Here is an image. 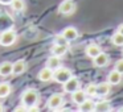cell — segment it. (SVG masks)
<instances>
[{
	"label": "cell",
	"mask_w": 123,
	"mask_h": 112,
	"mask_svg": "<svg viewBox=\"0 0 123 112\" xmlns=\"http://www.w3.org/2000/svg\"><path fill=\"white\" fill-rule=\"evenodd\" d=\"M38 92L36 90H33V88H28V90H25L24 92H23L21 95V103L23 106H25L27 108H29V107L32 106H36L38 101Z\"/></svg>",
	"instance_id": "cell-1"
},
{
	"label": "cell",
	"mask_w": 123,
	"mask_h": 112,
	"mask_svg": "<svg viewBox=\"0 0 123 112\" xmlns=\"http://www.w3.org/2000/svg\"><path fill=\"white\" fill-rule=\"evenodd\" d=\"M72 77H73L72 71H70L69 69H66V67H62V66L58 67L57 70H54V73H53V79L56 80L57 83H61V84H64V83Z\"/></svg>",
	"instance_id": "cell-2"
},
{
	"label": "cell",
	"mask_w": 123,
	"mask_h": 112,
	"mask_svg": "<svg viewBox=\"0 0 123 112\" xmlns=\"http://www.w3.org/2000/svg\"><path fill=\"white\" fill-rule=\"evenodd\" d=\"M16 33L13 32L12 29H8V30H4L1 34H0V45L3 46H11L16 42Z\"/></svg>",
	"instance_id": "cell-3"
},
{
	"label": "cell",
	"mask_w": 123,
	"mask_h": 112,
	"mask_svg": "<svg viewBox=\"0 0 123 112\" xmlns=\"http://www.w3.org/2000/svg\"><path fill=\"white\" fill-rule=\"evenodd\" d=\"M46 106L49 109H60L64 106V96L61 94H53L46 101Z\"/></svg>",
	"instance_id": "cell-4"
},
{
	"label": "cell",
	"mask_w": 123,
	"mask_h": 112,
	"mask_svg": "<svg viewBox=\"0 0 123 112\" xmlns=\"http://www.w3.org/2000/svg\"><path fill=\"white\" fill-rule=\"evenodd\" d=\"M75 11V4L73 0H64L58 7V12L61 15H72Z\"/></svg>",
	"instance_id": "cell-5"
},
{
	"label": "cell",
	"mask_w": 123,
	"mask_h": 112,
	"mask_svg": "<svg viewBox=\"0 0 123 112\" xmlns=\"http://www.w3.org/2000/svg\"><path fill=\"white\" fill-rule=\"evenodd\" d=\"M78 88H80V80H78V78H75V77L69 78V79L64 83V91L68 92V94L74 92V91L78 90Z\"/></svg>",
	"instance_id": "cell-6"
},
{
	"label": "cell",
	"mask_w": 123,
	"mask_h": 112,
	"mask_svg": "<svg viewBox=\"0 0 123 112\" xmlns=\"http://www.w3.org/2000/svg\"><path fill=\"white\" fill-rule=\"evenodd\" d=\"M109 59H110L109 56H107L106 53H103V51H101L98 56L93 58L94 66H95V67H105V66H107V65H109Z\"/></svg>",
	"instance_id": "cell-7"
},
{
	"label": "cell",
	"mask_w": 123,
	"mask_h": 112,
	"mask_svg": "<svg viewBox=\"0 0 123 112\" xmlns=\"http://www.w3.org/2000/svg\"><path fill=\"white\" fill-rule=\"evenodd\" d=\"M61 34L64 36L68 41H73V40H75V38H78V30L75 29L74 27H68L62 30Z\"/></svg>",
	"instance_id": "cell-8"
},
{
	"label": "cell",
	"mask_w": 123,
	"mask_h": 112,
	"mask_svg": "<svg viewBox=\"0 0 123 112\" xmlns=\"http://www.w3.org/2000/svg\"><path fill=\"white\" fill-rule=\"evenodd\" d=\"M86 92L85 91H82V90H80L78 88L77 91H74V92H72V100H73V103H75V104H78L80 106L81 103H83V101L86 100Z\"/></svg>",
	"instance_id": "cell-9"
},
{
	"label": "cell",
	"mask_w": 123,
	"mask_h": 112,
	"mask_svg": "<svg viewBox=\"0 0 123 112\" xmlns=\"http://www.w3.org/2000/svg\"><path fill=\"white\" fill-rule=\"evenodd\" d=\"M53 70L49 69V67H44L43 70H40V73H38V79L41 80V82H49V80L53 79Z\"/></svg>",
	"instance_id": "cell-10"
},
{
	"label": "cell",
	"mask_w": 123,
	"mask_h": 112,
	"mask_svg": "<svg viewBox=\"0 0 123 112\" xmlns=\"http://www.w3.org/2000/svg\"><path fill=\"white\" fill-rule=\"evenodd\" d=\"M110 90H111V84L109 82H102L97 84V96H106L109 95Z\"/></svg>",
	"instance_id": "cell-11"
},
{
	"label": "cell",
	"mask_w": 123,
	"mask_h": 112,
	"mask_svg": "<svg viewBox=\"0 0 123 112\" xmlns=\"http://www.w3.org/2000/svg\"><path fill=\"white\" fill-rule=\"evenodd\" d=\"M25 69H27V63H25L24 61H16L13 65H12V74L13 75H20L23 74V73L25 71Z\"/></svg>",
	"instance_id": "cell-12"
},
{
	"label": "cell",
	"mask_w": 123,
	"mask_h": 112,
	"mask_svg": "<svg viewBox=\"0 0 123 112\" xmlns=\"http://www.w3.org/2000/svg\"><path fill=\"white\" fill-rule=\"evenodd\" d=\"M107 82H109L111 86L119 84V83L122 82V74L118 73L117 70H112V71L109 74V77H107Z\"/></svg>",
	"instance_id": "cell-13"
},
{
	"label": "cell",
	"mask_w": 123,
	"mask_h": 112,
	"mask_svg": "<svg viewBox=\"0 0 123 112\" xmlns=\"http://www.w3.org/2000/svg\"><path fill=\"white\" fill-rule=\"evenodd\" d=\"M46 67L52 69L53 71L57 70L58 67H61V59H60V57H57V56L49 57V58L46 59Z\"/></svg>",
	"instance_id": "cell-14"
},
{
	"label": "cell",
	"mask_w": 123,
	"mask_h": 112,
	"mask_svg": "<svg viewBox=\"0 0 123 112\" xmlns=\"http://www.w3.org/2000/svg\"><path fill=\"white\" fill-rule=\"evenodd\" d=\"M86 56L90 57V58H94V57H97L99 53H101V48H99L97 44H90V45L86 46Z\"/></svg>",
	"instance_id": "cell-15"
},
{
	"label": "cell",
	"mask_w": 123,
	"mask_h": 112,
	"mask_svg": "<svg viewBox=\"0 0 123 112\" xmlns=\"http://www.w3.org/2000/svg\"><path fill=\"white\" fill-rule=\"evenodd\" d=\"M110 109H111V106H110V101L107 100L98 101L94 106V111L95 112H106V111H110Z\"/></svg>",
	"instance_id": "cell-16"
},
{
	"label": "cell",
	"mask_w": 123,
	"mask_h": 112,
	"mask_svg": "<svg viewBox=\"0 0 123 112\" xmlns=\"http://www.w3.org/2000/svg\"><path fill=\"white\" fill-rule=\"evenodd\" d=\"M94 106H95V103L91 99H86L83 103L80 104V108L78 109L82 112H91V111H94Z\"/></svg>",
	"instance_id": "cell-17"
},
{
	"label": "cell",
	"mask_w": 123,
	"mask_h": 112,
	"mask_svg": "<svg viewBox=\"0 0 123 112\" xmlns=\"http://www.w3.org/2000/svg\"><path fill=\"white\" fill-rule=\"evenodd\" d=\"M66 51H68V45H57V44H54L53 48H52V53H53V56H57V57L65 56Z\"/></svg>",
	"instance_id": "cell-18"
},
{
	"label": "cell",
	"mask_w": 123,
	"mask_h": 112,
	"mask_svg": "<svg viewBox=\"0 0 123 112\" xmlns=\"http://www.w3.org/2000/svg\"><path fill=\"white\" fill-rule=\"evenodd\" d=\"M12 74V63L11 62H3L0 65V75L7 77V75Z\"/></svg>",
	"instance_id": "cell-19"
},
{
	"label": "cell",
	"mask_w": 123,
	"mask_h": 112,
	"mask_svg": "<svg viewBox=\"0 0 123 112\" xmlns=\"http://www.w3.org/2000/svg\"><path fill=\"white\" fill-rule=\"evenodd\" d=\"M11 94L9 83H0V98H7Z\"/></svg>",
	"instance_id": "cell-20"
},
{
	"label": "cell",
	"mask_w": 123,
	"mask_h": 112,
	"mask_svg": "<svg viewBox=\"0 0 123 112\" xmlns=\"http://www.w3.org/2000/svg\"><path fill=\"white\" fill-rule=\"evenodd\" d=\"M11 6H12V8H13L15 11H17V12H23L24 8H25L24 0H12Z\"/></svg>",
	"instance_id": "cell-21"
},
{
	"label": "cell",
	"mask_w": 123,
	"mask_h": 112,
	"mask_svg": "<svg viewBox=\"0 0 123 112\" xmlns=\"http://www.w3.org/2000/svg\"><path fill=\"white\" fill-rule=\"evenodd\" d=\"M111 41L115 46H123V34H120L119 32H115L111 37Z\"/></svg>",
	"instance_id": "cell-22"
},
{
	"label": "cell",
	"mask_w": 123,
	"mask_h": 112,
	"mask_svg": "<svg viewBox=\"0 0 123 112\" xmlns=\"http://www.w3.org/2000/svg\"><path fill=\"white\" fill-rule=\"evenodd\" d=\"M85 92H86V95L90 96V98H95V96H97V84H94V83L87 84Z\"/></svg>",
	"instance_id": "cell-23"
},
{
	"label": "cell",
	"mask_w": 123,
	"mask_h": 112,
	"mask_svg": "<svg viewBox=\"0 0 123 112\" xmlns=\"http://www.w3.org/2000/svg\"><path fill=\"white\" fill-rule=\"evenodd\" d=\"M54 44H57V45H68V40L62 34H58L54 38Z\"/></svg>",
	"instance_id": "cell-24"
},
{
	"label": "cell",
	"mask_w": 123,
	"mask_h": 112,
	"mask_svg": "<svg viewBox=\"0 0 123 112\" xmlns=\"http://www.w3.org/2000/svg\"><path fill=\"white\" fill-rule=\"evenodd\" d=\"M118 73H120V74H123V58L122 59H118L117 62H115V69Z\"/></svg>",
	"instance_id": "cell-25"
},
{
	"label": "cell",
	"mask_w": 123,
	"mask_h": 112,
	"mask_svg": "<svg viewBox=\"0 0 123 112\" xmlns=\"http://www.w3.org/2000/svg\"><path fill=\"white\" fill-rule=\"evenodd\" d=\"M11 3H12V0H0V4H3V6H8Z\"/></svg>",
	"instance_id": "cell-26"
},
{
	"label": "cell",
	"mask_w": 123,
	"mask_h": 112,
	"mask_svg": "<svg viewBox=\"0 0 123 112\" xmlns=\"http://www.w3.org/2000/svg\"><path fill=\"white\" fill-rule=\"evenodd\" d=\"M25 109H27V107H17V108H15V111L16 112H20V111H25Z\"/></svg>",
	"instance_id": "cell-27"
},
{
	"label": "cell",
	"mask_w": 123,
	"mask_h": 112,
	"mask_svg": "<svg viewBox=\"0 0 123 112\" xmlns=\"http://www.w3.org/2000/svg\"><path fill=\"white\" fill-rule=\"evenodd\" d=\"M117 32H119L120 34H123V24H120L119 27H118V30H117Z\"/></svg>",
	"instance_id": "cell-28"
},
{
	"label": "cell",
	"mask_w": 123,
	"mask_h": 112,
	"mask_svg": "<svg viewBox=\"0 0 123 112\" xmlns=\"http://www.w3.org/2000/svg\"><path fill=\"white\" fill-rule=\"evenodd\" d=\"M3 111H4V107L1 106V103H0V112H3Z\"/></svg>",
	"instance_id": "cell-29"
},
{
	"label": "cell",
	"mask_w": 123,
	"mask_h": 112,
	"mask_svg": "<svg viewBox=\"0 0 123 112\" xmlns=\"http://www.w3.org/2000/svg\"><path fill=\"white\" fill-rule=\"evenodd\" d=\"M118 111H119V112H123V107H122V108H119Z\"/></svg>",
	"instance_id": "cell-30"
},
{
	"label": "cell",
	"mask_w": 123,
	"mask_h": 112,
	"mask_svg": "<svg viewBox=\"0 0 123 112\" xmlns=\"http://www.w3.org/2000/svg\"><path fill=\"white\" fill-rule=\"evenodd\" d=\"M122 54H123V51H122Z\"/></svg>",
	"instance_id": "cell-31"
}]
</instances>
